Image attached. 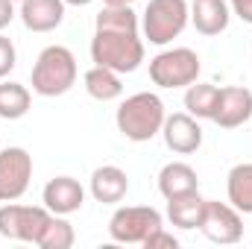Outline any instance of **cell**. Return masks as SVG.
<instances>
[{"label":"cell","instance_id":"2e32d148","mask_svg":"<svg viewBox=\"0 0 252 249\" xmlns=\"http://www.w3.org/2000/svg\"><path fill=\"white\" fill-rule=\"evenodd\" d=\"M158 190H161L164 199H173V196H182V193H190V190H199V176L185 161H170L158 173Z\"/></svg>","mask_w":252,"mask_h":249},{"label":"cell","instance_id":"ba28073f","mask_svg":"<svg viewBox=\"0 0 252 249\" xmlns=\"http://www.w3.org/2000/svg\"><path fill=\"white\" fill-rule=\"evenodd\" d=\"M32 179V156L24 147L0 150V202H18Z\"/></svg>","mask_w":252,"mask_h":249},{"label":"cell","instance_id":"7c38bea8","mask_svg":"<svg viewBox=\"0 0 252 249\" xmlns=\"http://www.w3.org/2000/svg\"><path fill=\"white\" fill-rule=\"evenodd\" d=\"M41 202H44L47 211L67 217V214H73V211L82 208V202H85V187L79 185L73 176H56V179H50V182L44 185Z\"/></svg>","mask_w":252,"mask_h":249},{"label":"cell","instance_id":"d4e9b609","mask_svg":"<svg viewBox=\"0 0 252 249\" xmlns=\"http://www.w3.org/2000/svg\"><path fill=\"white\" fill-rule=\"evenodd\" d=\"M141 247H144V249H179V241H176L170 232H164V226H161V229H158V232H153Z\"/></svg>","mask_w":252,"mask_h":249},{"label":"cell","instance_id":"ffe728a7","mask_svg":"<svg viewBox=\"0 0 252 249\" xmlns=\"http://www.w3.org/2000/svg\"><path fill=\"white\" fill-rule=\"evenodd\" d=\"M217 100H220V88L211 82H190L185 91V109L196 121H211L217 112Z\"/></svg>","mask_w":252,"mask_h":249},{"label":"cell","instance_id":"30bf717a","mask_svg":"<svg viewBox=\"0 0 252 249\" xmlns=\"http://www.w3.org/2000/svg\"><path fill=\"white\" fill-rule=\"evenodd\" d=\"M252 118V91L244 85H226L220 88V100H217V112H214V124L220 129H238Z\"/></svg>","mask_w":252,"mask_h":249},{"label":"cell","instance_id":"7402d4cb","mask_svg":"<svg viewBox=\"0 0 252 249\" xmlns=\"http://www.w3.org/2000/svg\"><path fill=\"white\" fill-rule=\"evenodd\" d=\"M73 241H76L73 226L64 220L62 214H53L50 223L44 226V232H41V238H38L35 247H41V249H70Z\"/></svg>","mask_w":252,"mask_h":249},{"label":"cell","instance_id":"cb8c5ba5","mask_svg":"<svg viewBox=\"0 0 252 249\" xmlns=\"http://www.w3.org/2000/svg\"><path fill=\"white\" fill-rule=\"evenodd\" d=\"M18 64V53H15V44L6 38V35H0V79H6L9 76V70Z\"/></svg>","mask_w":252,"mask_h":249},{"label":"cell","instance_id":"277c9868","mask_svg":"<svg viewBox=\"0 0 252 249\" xmlns=\"http://www.w3.org/2000/svg\"><path fill=\"white\" fill-rule=\"evenodd\" d=\"M190 21V6L188 0H150L144 9V38L150 44H170L173 38L182 35V30Z\"/></svg>","mask_w":252,"mask_h":249},{"label":"cell","instance_id":"ac0fdd59","mask_svg":"<svg viewBox=\"0 0 252 249\" xmlns=\"http://www.w3.org/2000/svg\"><path fill=\"white\" fill-rule=\"evenodd\" d=\"M82 82H85L88 97H94V100H100V103H112V100H118V97L124 94L121 73H115V70H109V67H100V64H94L91 70H85Z\"/></svg>","mask_w":252,"mask_h":249},{"label":"cell","instance_id":"484cf974","mask_svg":"<svg viewBox=\"0 0 252 249\" xmlns=\"http://www.w3.org/2000/svg\"><path fill=\"white\" fill-rule=\"evenodd\" d=\"M226 3L244 24H252V0H226Z\"/></svg>","mask_w":252,"mask_h":249},{"label":"cell","instance_id":"3957f363","mask_svg":"<svg viewBox=\"0 0 252 249\" xmlns=\"http://www.w3.org/2000/svg\"><path fill=\"white\" fill-rule=\"evenodd\" d=\"M73 85H76V56L62 44L44 47L32 64V91L41 97H62Z\"/></svg>","mask_w":252,"mask_h":249},{"label":"cell","instance_id":"f1b7e54d","mask_svg":"<svg viewBox=\"0 0 252 249\" xmlns=\"http://www.w3.org/2000/svg\"><path fill=\"white\" fill-rule=\"evenodd\" d=\"M64 3H70V6H88L91 0H64Z\"/></svg>","mask_w":252,"mask_h":249},{"label":"cell","instance_id":"8992f818","mask_svg":"<svg viewBox=\"0 0 252 249\" xmlns=\"http://www.w3.org/2000/svg\"><path fill=\"white\" fill-rule=\"evenodd\" d=\"M161 226L164 220L153 205H121L109 220V238L115 244H144Z\"/></svg>","mask_w":252,"mask_h":249},{"label":"cell","instance_id":"44dd1931","mask_svg":"<svg viewBox=\"0 0 252 249\" xmlns=\"http://www.w3.org/2000/svg\"><path fill=\"white\" fill-rule=\"evenodd\" d=\"M30 88L21 82H3L0 85V118L3 121H21L30 112Z\"/></svg>","mask_w":252,"mask_h":249},{"label":"cell","instance_id":"e0dca14e","mask_svg":"<svg viewBox=\"0 0 252 249\" xmlns=\"http://www.w3.org/2000/svg\"><path fill=\"white\" fill-rule=\"evenodd\" d=\"M202 214H205V199L199 196V190L167 199V220L179 229H199Z\"/></svg>","mask_w":252,"mask_h":249},{"label":"cell","instance_id":"4316f807","mask_svg":"<svg viewBox=\"0 0 252 249\" xmlns=\"http://www.w3.org/2000/svg\"><path fill=\"white\" fill-rule=\"evenodd\" d=\"M15 18V0H0V30H6Z\"/></svg>","mask_w":252,"mask_h":249},{"label":"cell","instance_id":"83f0119b","mask_svg":"<svg viewBox=\"0 0 252 249\" xmlns=\"http://www.w3.org/2000/svg\"><path fill=\"white\" fill-rule=\"evenodd\" d=\"M135 0H103V6H132Z\"/></svg>","mask_w":252,"mask_h":249},{"label":"cell","instance_id":"9a60e30c","mask_svg":"<svg viewBox=\"0 0 252 249\" xmlns=\"http://www.w3.org/2000/svg\"><path fill=\"white\" fill-rule=\"evenodd\" d=\"M232 9L226 0H193L190 3V24L202 35H220L229 27Z\"/></svg>","mask_w":252,"mask_h":249},{"label":"cell","instance_id":"603a6c76","mask_svg":"<svg viewBox=\"0 0 252 249\" xmlns=\"http://www.w3.org/2000/svg\"><path fill=\"white\" fill-rule=\"evenodd\" d=\"M94 30H126L138 32V15L132 6H103V12L94 18Z\"/></svg>","mask_w":252,"mask_h":249},{"label":"cell","instance_id":"52a82bcc","mask_svg":"<svg viewBox=\"0 0 252 249\" xmlns=\"http://www.w3.org/2000/svg\"><path fill=\"white\" fill-rule=\"evenodd\" d=\"M50 217H53V211H47L44 205L6 202L0 208V235L9 241H21V244H38Z\"/></svg>","mask_w":252,"mask_h":249},{"label":"cell","instance_id":"8fae6325","mask_svg":"<svg viewBox=\"0 0 252 249\" xmlns=\"http://www.w3.org/2000/svg\"><path fill=\"white\" fill-rule=\"evenodd\" d=\"M161 135H164L167 150H173L179 156H190L202 147V126L188 112H176V115L164 118Z\"/></svg>","mask_w":252,"mask_h":249},{"label":"cell","instance_id":"d6986e66","mask_svg":"<svg viewBox=\"0 0 252 249\" xmlns=\"http://www.w3.org/2000/svg\"><path fill=\"white\" fill-rule=\"evenodd\" d=\"M229 205H235L241 214H252V164H235L226 176Z\"/></svg>","mask_w":252,"mask_h":249},{"label":"cell","instance_id":"5b68a950","mask_svg":"<svg viewBox=\"0 0 252 249\" xmlns=\"http://www.w3.org/2000/svg\"><path fill=\"white\" fill-rule=\"evenodd\" d=\"M199 56L190 47H173L150 59V79L158 88H188L199 76Z\"/></svg>","mask_w":252,"mask_h":249},{"label":"cell","instance_id":"7a4b0ae2","mask_svg":"<svg viewBox=\"0 0 252 249\" xmlns=\"http://www.w3.org/2000/svg\"><path fill=\"white\" fill-rule=\"evenodd\" d=\"M91 59L115 73H132L144 62V41L138 38V32L126 30H94Z\"/></svg>","mask_w":252,"mask_h":249},{"label":"cell","instance_id":"9c48e42d","mask_svg":"<svg viewBox=\"0 0 252 249\" xmlns=\"http://www.w3.org/2000/svg\"><path fill=\"white\" fill-rule=\"evenodd\" d=\"M199 232H202L211 244H220V247L238 244V241L244 238V220H241V211H238L235 205H229V202L205 199V214H202Z\"/></svg>","mask_w":252,"mask_h":249},{"label":"cell","instance_id":"4fadbf2b","mask_svg":"<svg viewBox=\"0 0 252 249\" xmlns=\"http://www.w3.org/2000/svg\"><path fill=\"white\" fill-rule=\"evenodd\" d=\"M21 21L30 32H50L64 21V0H21Z\"/></svg>","mask_w":252,"mask_h":249},{"label":"cell","instance_id":"6da1fadb","mask_svg":"<svg viewBox=\"0 0 252 249\" xmlns=\"http://www.w3.org/2000/svg\"><path fill=\"white\" fill-rule=\"evenodd\" d=\"M164 103L158 94L153 91H138L132 97H126L115 115V124L121 129L126 141H135V144H144V141H153L161 126H164Z\"/></svg>","mask_w":252,"mask_h":249},{"label":"cell","instance_id":"5bb4252c","mask_svg":"<svg viewBox=\"0 0 252 249\" xmlns=\"http://www.w3.org/2000/svg\"><path fill=\"white\" fill-rule=\"evenodd\" d=\"M126 190H129V179L121 167L115 164H103L91 173V196L103 205H118L124 202Z\"/></svg>","mask_w":252,"mask_h":249}]
</instances>
